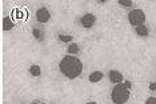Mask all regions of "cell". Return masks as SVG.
I'll use <instances>...</instances> for the list:
<instances>
[{
    "label": "cell",
    "mask_w": 156,
    "mask_h": 104,
    "mask_svg": "<svg viewBox=\"0 0 156 104\" xmlns=\"http://www.w3.org/2000/svg\"><path fill=\"white\" fill-rule=\"evenodd\" d=\"M59 70L67 79H76L83 72V62L73 55H66L60 60Z\"/></svg>",
    "instance_id": "cell-1"
},
{
    "label": "cell",
    "mask_w": 156,
    "mask_h": 104,
    "mask_svg": "<svg viewBox=\"0 0 156 104\" xmlns=\"http://www.w3.org/2000/svg\"><path fill=\"white\" fill-rule=\"evenodd\" d=\"M131 89L126 87L124 83L116 84L111 91V100L113 104H126L129 100Z\"/></svg>",
    "instance_id": "cell-2"
},
{
    "label": "cell",
    "mask_w": 156,
    "mask_h": 104,
    "mask_svg": "<svg viewBox=\"0 0 156 104\" xmlns=\"http://www.w3.org/2000/svg\"><path fill=\"white\" fill-rule=\"evenodd\" d=\"M128 21L131 26H133L135 28L139 27V26H143L144 21H145V13L143 9H132L131 12L128 13Z\"/></svg>",
    "instance_id": "cell-3"
},
{
    "label": "cell",
    "mask_w": 156,
    "mask_h": 104,
    "mask_svg": "<svg viewBox=\"0 0 156 104\" xmlns=\"http://www.w3.org/2000/svg\"><path fill=\"white\" fill-rule=\"evenodd\" d=\"M95 23H96V16L94 13H86V15H83L80 17V26L87 28V30L94 27Z\"/></svg>",
    "instance_id": "cell-4"
},
{
    "label": "cell",
    "mask_w": 156,
    "mask_h": 104,
    "mask_svg": "<svg viewBox=\"0 0 156 104\" xmlns=\"http://www.w3.org/2000/svg\"><path fill=\"white\" fill-rule=\"evenodd\" d=\"M35 16H36V20L39 23H48L49 19H51V12L48 11V8H45V7H40L36 13H35Z\"/></svg>",
    "instance_id": "cell-5"
},
{
    "label": "cell",
    "mask_w": 156,
    "mask_h": 104,
    "mask_svg": "<svg viewBox=\"0 0 156 104\" xmlns=\"http://www.w3.org/2000/svg\"><path fill=\"white\" fill-rule=\"evenodd\" d=\"M108 79H109V81L113 84H120V83H123V80H124V76H123V74L120 72V71H116V70H111L109 71V74H108Z\"/></svg>",
    "instance_id": "cell-6"
},
{
    "label": "cell",
    "mask_w": 156,
    "mask_h": 104,
    "mask_svg": "<svg viewBox=\"0 0 156 104\" xmlns=\"http://www.w3.org/2000/svg\"><path fill=\"white\" fill-rule=\"evenodd\" d=\"M103 77H104V74H103L101 71H94V72L90 74L88 80H90V83H99Z\"/></svg>",
    "instance_id": "cell-7"
},
{
    "label": "cell",
    "mask_w": 156,
    "mask_h": 104,
    "mask_svg": "<svg viewBox=\"0 0 156 104\" xmlns=\"http://www.w3.org/2000/svg\"><path fill=\"white\" fill-rule=\"evenodd\" d=\"M135 32H136L137 36H141V38H145V36H148V35H150V30H148V27L144 26V24H143V26L136 27Z\"/></svg>",
    "instance_id": "cell-8"
},
{
    "label": "cell",
    "mask_w": 156,
    "mask_h": 104,
    "mask_svg": "<svg viewBox=\"0 0 156 104\" xmlns=\"http://www.w3.org/2000/svg\"><path fill=\"white\" fill-rule=\"evenodd\" d=\"M13 27H15V23H13V20L11 19V17L5 16L4 19H3V30H4V31H11Z\"/></svg>",
    "instance_id": "cell-9"
},
{
    "label": "cell",
    "mask_w": 156,
    "mask_h": 104,
    "mask_svg": "<svg viewBox=\"0 0 156 104\" xmlns=\"http://www.w3.org/2000/svg\"><path fill=\"white\" fill-rule=\"evenodd\" d=\"M68 55H77L79 53V51H80V47H79V44L77 43H69V45H68Z\"/></svg>",
    "instance_id": "cell-10"
},
{
    "label": "cell",
    "mask_w": 156,
    "mask_h": 104,
    "mask_svg": "<svg viewBox=\"0 0 156 104\" xmlns=\"http://www.w3.org/2000/svg\"><path fill=\"white\" fill-rule=\"evenodd\" d=\"M30 74L32 75V76H40V74H41V68L40 66H31L30 67Z\"/></svg>",
    "instance_id": "cell-11"
},
{
    "label": "cell",
    "mask_w": 156,
    "mask_h": 104,
    "mask_svg": "<svg viewBox=\"0 0 156 104\" xmlns=\"http://www.w3.org/2000/svg\"><path fill=\"white\" fill-rule=\"evenodd\" d=\"M32 34H34V36L39 41L44 40V32L41 31V30H39V28H34V30H32Z\"/></svg>",
    "instance_id": "cell-12"
},
{
    "label": "cell",
    "mask_w": 156,
    "mask_h": 104,
    "mask_svg": "<svg viewBox=\"0 0 156 104\" xmlns=\"http://www.w3.org/2000/svg\"><path fill=\"white\" fill-rule=\"evenodd\" d=\"M59 40L62 43H69L71 40H73V38L71 35H67V34H60L59 35Z\"/></svg>",
    "instance_id": "cell-13"
},
{
    "label": "cell",
    "mask_w": 156,
    "mask_h": 104,
    "mask_svg": "<svg viewBox=\"0 0 156 104\" xmlns=\"http://www.w3.org/2000/svg\"><path fill=\"white\" fill-rule=\"evenodd\" d=\"M119 4L123 5V7H132L133 2H132V0H120Z\"/></svg>",
    "instance_id": "cell-14"
},
{
    "label": "cell",
    "mask_w": 156,
    "mask_h": 104,
    "mask_svg": "<svg viewBox=\"0 0 156 104\" xmlns=\"http://www.w3.org/2000/svg\"><path fill=\"white\" fill-rule=\"evenodd\" d=\"M145 104H156V96H150L145 100Z\"/></svg>",
    "instance_id": "cell-15"
},
{
    "label": "cell",
    "mask_w": 156,
    "mask_h": 104,
    "mask_svg": "<svg viewBox=\"0 0 156 104\" xmlns=\"http://www.w3.org/2000/svg\"><path fill=\"white\" fill-rule=\"evenodd\" d=\"M150 89L151 91H156V81H154V83L150 84Z\"/></svg>",
    "instance_id": "cell-16"
},
{
    "label": "cell",
    "mask_w": 156,
    "mask_h": 104,
    "mask_svg": "<svg viewBox=\"0 0 156 104\" xmlns=\"http://www.w3.org/2000/svg\"><path fill=\"white\" fill-rule=\"evenodd\" d=\"M86 104H98L96 102H88V103H86Z\"/></svg>",
    "instance_id": "cell-17"
},
{
    "label": "cell",
    "mask_w": 156,
    "mask_h": 104,
    "mask_svg": "<svg viewBox=\"0 0 156 104\" xmlns=\"http://www.w3.org/2000/svg\"><path fill=\"white\" fill-rule=\"evenodd\" d=\"M39 104H45V103H39Z\"/></svg>",
    "instance_id": "cell-18"
}]
</instances>
